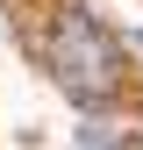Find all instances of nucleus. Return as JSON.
I'll return each mask as SVG.
<instances>
[{"mask_svg":"<svg viewBox=\"0 0 143 150\" xmlns=\"http://www.w3.org/2000/svg\"><path fill=\"white\" fill-rule=\"evenodd\" d=\"M136 50H143V29H136Z\"/></svg>","mask_w":143,"mask_h":150,"instance_id":"obj_2","label":"nucleus"},{"mask_svg":"<svg viewBox=\"0 0 143 150\" xmlns=\"http://www.w3.org/2000/svg\"><path fill=\"white\" fill-rule=\"evenodd\" d=\"M136 150H143V143H136Z\"/></svg>","mask_w":143,"mask_h":150,"instance_id":"obj_3","label":"nucleus"},{"mask_svg":"<svg viewBox=\"0 0 143 150\" xmlns=\"http://www.w3.org/2000/svg\"><path fill=\"white\" fill-rule=\"evenodd\" d=\"M50 71H57V86L72 93V100H107V93L122 86V50L115 36H107L86 7H64L57 29H50Z\"/></svg>","mask_w":143,"mask_h":150,"instance_id":"obj_1","label":"nucleus"}]
</instances>
